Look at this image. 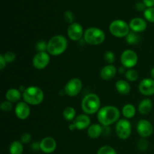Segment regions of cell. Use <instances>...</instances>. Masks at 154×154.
<instances>
[{
	"label": "cell",
	"instance_id": "cell-1",
	"mask_svg": "<svg viewBox=\"0 0 154 154\" xmlns=\"http://www.w3.org/2000/svg\"><path fill=\"white\" fill-rule=\"evenodd\" d=\"M120 110L113 105H106L100 108L97 113V119L102 126H109L120 120Z\"/></svg>",
	"mask_w": 154,
	"mask_h": 154
},
{
	"label": "cell",
	"instance_id": "cell-2",
	"mask_svg": "<svg viewBox=\"0 0 154 154\" xmlns=\"http://www.w3.org/2000/svg\"><path fill=\"white\" fill-rule=\"evenodd\" d=\"M68 41L63 35H57L48 42V53L51 56H60L66 51Z\"/></svg>",
	"mask_w": 154,
	"mask_h": 154
},
{
	"label": "cell",
	"instance_id": "cell-3",
	"mask_svg": "<svg viewBox=\"0 0 154 154\" xmlns=\"http://www.w3.org/2000/svg\"><path fill=\"white\" fill-rule=\"evenodd\" d=\"M81 108L86 114H94L101 108V101L99 96L95 93L86 95L81 102Z\"/></svg>",
	"mask_w": 154,
	"mask_h": 154
},
{
	"label": "cell",
	"instance_id": "cell-4",
	"mask_svg": "<svg viewBox=\"0 0 154 154\" xmlns=\"http://www.w3.org/2000/svg\"><path fill=\"white\" fill-rule=\"evenodd\" d=\"M22 95L24 102L30 105H40L45 98L43 90L35 86H31L26 88Z\"/></svg>",
	"mask_w": 154,
	"mask_h": 154
},
{
	"label": "cell",
	"instance_id": "cell-5",
	"mask_svg": "<svg viewBox=\"0 0 154 154\" xmlns=\"http://www.w3.org/2000/svg\"><path fill=\"white\" fill-rule=\"evenodd\" d=\"M84 42L90 45H99L105 40L103 30L97 27H90L84 31Z\"/></svg>",
	"mask_w": 154,
	"mask_h": 154
},
{
	"label": "cell",
	"instance_id": "cell-6",
	"mask_svg": "<svg viewBox=\"0 0 154 154\" xmlns=\"http://www.w3.org/2000/svg\"><path fill=\"white\" fill-rule=\"evenodd\" d=\"M110 32L117 38H126L130 32L129 26L123 20H115L112 21L109 26Z\"/></svg>",
	"mask_w": 154,
	"mask_h": 154
},
{
	"label": "cell",
	"instance_id": "cell-7",
	"mask_svg": "<svg viewBox=\"0 0 154 154\" xmlns=\"http://www.w3.org/2000/svg\"><path fill=\"white\" fill-rule=\"evenodd\" d=\"M115 131L116 134L120 139H128L132 133L131 123L126 119H120L116 123Z\"/></svg>",
	"mask_w": 154,
	"mask_h": 154
},
{
	"label": "cell",
	"instance_id": "cell-8",
	"mask_svg": "<svg viewBox=\"0 0 154 154\" xmlns=\"http://www.w3.org/2000/svg\"><path fill=\"white\" fill-rule=\"evenodd\" d=\"M83 88V83L81 79L74 78L69 80L64 87V92L69 97H75L81 93Z\"/></svg>",
	"mask_w": 154,
	"mask_h": 154
},
{
	"label": "cell",
	"instance_id": "cell-9",
	"mask_svg": "<svg viewBox=\"0 0 154 154\" xmlns=\"http://www.w3.org/2000/svg\"><path fill=\"white\" fill-rule=\"evenodd\" d=\"M138 57L136 53L132 50H126L120 56V62L123 66L127 69H132L137 65Z\"/></svg>",
	"mask_w": 154,
	"mask_h": 154
},
{
	"label": "cell",
	"instance_id": "cell-10",
	"mask_svg": "<svg viewBox=\"0 0 154 154\" xmlns=\"http://www.w3.org/2000/svg\"><path fill=\"white\" fill-rule=\"evenodd\" d=\"M51 57L48 52H38L32 59V65L36 69L42 70L49 65Z\"/></svg>",
	"mask_w": 154,
	"mask_h": 154
},
{
	"label": "cell",
	"instance_id": "cell-11",
	"mask_svg": "<svg viewBox=\"0 0 154 154\" xmlns=\"http://www.w3.org/2000/svg\"><path fill=\"white\" fill-rule=\"evenodd\" d=\"M137 132L141 138H147L150 137L153 132V127L152 123L147 120H140L137 123Z\"/></svg>",
	"mask_w": 154,
	"mask_h": 154
},
{
	"label": "cell",
	"instance_id": "cell-12",
	"mask_svg": "<svg viewBox=\"0 0 154 154\" xmlns=\"http://www.w3.org/2000/svg\"><path fill=\"white\" fill-rule=\"evenodd\" d=\"M67 33L69 38L72 41H75V42L81 40L82 37H84V29H83L82 26L76 22L69 24L67 29Z\"/></svg>",
	"mask_w": 154,
	"mask_h": 154
},
{
	"label": "cell",
	"instance_id": "cell-13",
	"mask_svg": "<svg viewBox=\"0 0 154 154\" xmlns=\"http://www.w3.org/2000/svg\"><path fill=\"white\" fill-rule=\"evenodd\" d=\"M140 93L146 96H150L154 94V80L150 78H145L140 82L138 86Z\"/></svg>",
	"mask_w": 154,
	"mask_h": 154
},
{
	"label": "cell",
	"instance_id": "cell-14",
	"mask_svg": "<svg viewBox=\"0 0 154 154\" xmlns=\"http://www.w3.org/2000/svg\"><path fill=\"white\" fill-rule=\"evenodd\" d=\"M41 150L45 153H52L57 148V141L52 137H45L40 141Z\"/></svg>",
	"mask_w": 154,
	"mask_h": 154
},
{
	"label": "cell",
	"instance_id": "cell-15",
	"mask_svg": "<svg viewBox=\"0 0 154 154\" xmlns=\"http://www.w3.org/2000/svg\"><path fill=\"white\" fill-rule=\"evenodd\" d=\"M30 110L29 105L25 102H18L15 108V114L17 117L20 120H26L28 118L30 115Z\"/></svg>",
	"mask_w": 154,
	"mask_h": 154
},
{
	"label": "cell",
	"instance_id": "cell-16",
	"mask_svg": "<svg viewBox=\"0 0 154 154\" xmlns=\"http://www.w3.org/2000/svg\"><path fill=\"white\" fill-rule=\"evenodd\" d=\"M129 28L132 32L136 33L142 32L145 31L147 27L146 20L141 17H135L130 20L129 23Z\"/></svg>",
	"mask_w": 154,
	"mask_h": 154
},
{
	"label": "cell",
	"instance_id": "cell-17",
	"mask_svg": "<svg viewBox=\"0 0 154 154\" xmlns=\"http://www.w3.org/2000/svg\"><path fill=\"white\" fill-rule=\"evenodd\" d=\"M75 126V129L78 130H83V129H88L89 126H90L91 120L89 116L86 114H80L75 117V120L72 123Z\"/></svg>",
	"mask_w": 154,
	"mask_h": 154
},
{
	"label": "cell",
	"instance_id": "cell-18",
	"mask_svg": "<svg viewBox=\"0 0 154 154\" xmlns=\"http://www.w3.org/2000/svg\"><path fill=\"white\" fill-rule=\"evenodd\" d=\"M117 70L114 65H108L102 69L100 72V77L105 81L113 79L117 75Z\"/></svg>",
	"mask_w": 154,
	"mask_h": 154
},
{
	"label": "cell",
	"instance_id": "cell-19",
	"mask_svg": "<svg viewBox=\"0 0 154 154\" xmlns=\"http://www.w3.org/2000/svg\"><path fill=\"white\" fill-rule=\"evenodd\" d=\"M103 134V126L101 124L94 123L90 125L87 129V135L92 139H96Z\"/></svg>",
	"mask_w": 154,
	"mask_h": 154
},
{
	"label": "cell",
	"instance_id": "cell-20",
	"mask_svg": "<svg viewBox=\"0 0 154 154\" xmlns=\"http://www.w3.org/2000/svg\"><path fill=\"white\" fill-rule=\"evenodd\" d=\"M153 108V102L151 99L146 98L142 99L138 105V111L142 115H147L150 114Z\"/></svg>",
	"mask_w": 154,
	"mask_h": 154
},
{
	"label": "cell",
	"instance_id": "cell-21",
	"mask_svg": "<svg viewBox=\"0 0 154 154\" xmlns=\"http://www.w3.org/2000/svg\"><path fill=\"white\" fill-rule=\"evenodd\" d=\"M115 87L117 91L121 95H127L131 90V86L125 80H119L116 82Z\"/></svg>",
	"mask_w": 154,
	"mask_h": 154
},
{
	"label": "cell",
	"instance_id": "cell-22",
	"mask_svg": "<svg viewBox=\"0 0 154 154\" xmlns=\"http://www.w3.org/2000/svg\"><path fill=\"white\" fill-rule=\"evenodd\" d=\"M21 96H23V95L21 94L20 91L18 89L16 88L9 89L6 92L5 94L6 99L8 101H9V102H12V103L18 102L21 99Z\"/></svg>",
	"mask_w": 154,
	"mask_h": 154
},
{
	"label": "cell",
	"instance_id": "cell-23",
	"mask_svg": "<svg viewBox=\"0 0 154 154\" xmlns=\"http://www.w3.org/2000/svg\"><path fill=\"white\" fill-rule=\"evenodd\" d=\"M122 114L126 119H131L135 117L136 109L132 104H126L122 108Z\"/></svg>",
	"mask_w": 154,
	"mask_h": 154
},
{
	"label": "cell",
	"instance_id": "cell-24",
	"mask_svg": "<svg viewBox=\"0 0 154 154\" xmlns=\"http://www.w3.org/2000/svg\"><path fill=\"white\" fill-rule=\"evenodd\" d=\"M9 153L10 154H23V144L20 141H13L9 147Z\"/></svg>",
	"mask_w": 154,
	"mask_h": 154
},
{
	"label": "cell",
	"instance_id": "cell-25",
	"mask_svg": "<svg viewBox=\"0 0 154 154\" xmlns=\"http://www.w3.org/2000/svg\"><path fill=\"white\" fill-rule=\"evenodd\" d=\"M63 117L66 121H72L75 119V116H76V111L73 107H66L64 109L63 113Z\"/></svg>",
	"mask_w": 154,
	"mask_h": 154
},
{
	"label": "cell",
	"instance_id": "cell-26",
	"mask_svg": "<svg viewBox=\"0 0 154 154\" xmlns=\"http://www.w3.org/2000/svg\"><path fill=\"white\" fill-rule=\"evenodd\" d=\"M141 41V37L134 32H130L126 37V43L130 45H135L138 44Z\"/></svg>",
	"mask_w": 154,
	"mask_h": 154
},
{
	"label": "cell",
	"instance_id": "cell-27",
	"mask_svg": "<svg viewBox=\"0 0 154 154\" xmlns=\"http://www.w3.org/2000/svg\"><path fill=\"white\" fill-rule=\"evenodd\" d=\"M125 77H126V80L128 81H130V82H134V81H136L138 79V72L135 69H130L128 71H126V72L125 73Z\"/></svg>",
	"mask_w": 154,
	"mask_h": 154
},
{
	"label": "cell",
	"instance_id": "cell-28",
	"mask_svg": "<svg viewBox=\"0 0 154 154\" xmlns=\"http://www.w3.org/2000/svg\"><path fill=\"white\" fill-rule=\"evenodd\" d=\"M144 17L148 22L154 23V7L147 8L144 11Z\"/></svg>",
	"mask_w": 154,
	"mask_h": 154
},
{
	"label": "cell",
	"instance_id": "cell-29",
	"mask_svg": "<svg viewBox=\"0 0 154 154\" xmlns=\"http://www.w3.org/2000/svg\"><path fill=\"white\" fill-rule=\"evenodd\" d=\"M97 154H117V153L114 150V148H113L111 146L105 145L99 149Z\"/></svg>",
	"mask_w": 154,
	"mask_h": 154
},
{
	"label": "cell",
	"instance_id": "cell-30",
	"mask_svg": "<svg viewBox=\"0 0 154 154\" xmlns=\"http://www.w3.org/2000/svg\"><path fill=\"white\" fill-rule=\"evenodd\" d=\"M138 148L140 151L144 152L148 149L149 147V141H147V138H141L139 141H138Z\"/></svg>",
	"mask_w": 154,
	"mask_h": 154
},
{
	"label": "cell",
	"instance_id": "cell-31",
	"mask_svg": "<svg viewBox=\"0 0 154 154\" xmlns=\"http://www.w3.org/2000/svg\"><path fill=\"white\" fill-rule=\"evenodd\" d=\"M35 49L38 52H48V43L45 41H39L36 43Z\"/></svg>",
	"mask_w": 154,
	"mask_h": 154
},
{
	"label": "cell",
	"instance_id": "cell-32",
	"mask_svg": "<svg viewBox=\"0 0 154 154\" xmlns=\"http://www.w3.org/2000/svg\"><path fill=\"white\" fill-rule=\"evenodd\" d=\"M104 58H105V61L109 65H112L114 63V61H115V55H114V54L112 51H106L105 56H104Z\"/></svg>",
	"mask_w": 154,
	"mask_h": 154
},
{
	"label": "cell",
	"instance_id": "cell-33",
	"mask_svg": "<svg viewBox=\"0 0 154 154\" xmlns=\"http://www.w3.org/2000/svg\"><path fill=\"white\" fill-rule=\"evenodd\" d=\"M64 20L66 22H67L68 23L72 24L74 23V20H75V14L72 11H66L64 12Z\"/></svg>",
	"mask_w": 154,
	"mask_h": 154
},
{
	"label": "cell",
	"instance_id": "cell-34",
	"mask_svg": "<svg viewBox=\"0 0 154 154\" xmlns=\"http://www.w3.org/2000/svg\"><path fill=\"white\" fill-rule=\"evenodd\" d=\"M0 108H1L2 111H4V112H9V111H11L12 108H13V104H12V102H9V101L8 100L4 101V102H2L1 103Z\"/></svg>",
	"mask_w": 154,
	"mask_h": 154
},
{
	"label": "cell",
	"instance_id": "cell-35",
	"mask_svg": "<svg viewBox=\"0 0 154 154\" xmlns=\"http://www.w3.org/2000/svg\"><path fill=\"white\" fill-rule=\"evenodd\" d=\"M3 57H4L5 60L7 63H13L15 60H16V55H15L14 53L11 52V51H8L5 54H3Z\"/></svg>",
	"mask_w": 154,
	"mask_h": 154
},
{
	"label": "cell",
	"instance_id": "cell-36",
	"mask_svg": "<svg viewBox=\"0 0 154 154\" xmlns=\"http://www.w3.org/2000/svg\"><path fill=\"white\" fill-rule=\"evenodd\" d=\"M32 141V135L29 133H23L20 138V141L23 144H29Z\"/></svg>",
	"mask_w": 154,
	"mask_h": 154
},
{
	"label": "cell",
	"instance_id": "cell-37",
	"mask_svg": "<svg viewBox=\"0 0 154 154\" xmlns=\"http://www.w3.org/2000/svg\"><path fill=\"white\" fill-rule=\"evenodd\" d=\"M146 8H147V7H146L145 5L144 4L143 2H137L135 4V9L138 11H144L146 10Z\"/></svg>",
	"mask_w": 154,
	"mask_h": 154
},
{
	"label": "cell",
	"instance_id": "cell-38",
	"mask_svg": "<svg viewBox=\"0 0 154 154\" xmlns=\"http://www.w3.org/2000/svg\"><path fill=\"white\" fill-rule=\"evenodd\" d=\"M6 63H7V62L5 60L3 54L0 55V69L1 70H3L6 67Z\"/></svg>",
	"mask_w": 154,
	"mask_h": 154
},
{
	"label": "cell",
	"instance_id": "cell-39",
	"mask_svg": "<svg viewBox=\"0 0 154 154\" xmlns=\"http://www.w3.org/2000/svg\"><path fill=\"white\" fill-rule=\"evenodd\" d=\"M32 150H34V151H38L41 150V147H40V142H33L31 145Z\"/></svg>",
	"mask_w": 154,
	"mask_h": 154
},
{
	"label": "cell",
	"instance_id": "cell-40",
	"mask_svg": "<svg viewBox=\"0 0 154 154\" xmlns=\"http://www.w3.org/2000/svg\"><path fill=\"white\" fill-rule=\"evenodd\" d=\"M142 2L147 8L154 7V0H143Z\"/></svg>",
	"mask_w": 154,
	"mask_h": 154
},
{
	"label": "cell",
	"instance_id": "cell-41",
	"mask_svg": "<svg viewBox=\"0 0 154 154\" xmlns=\"http://www.w3.org/2000/svg\"><path fill=\"white\" fill-rule=\"evenodd\" d=\"M126 68L124 67V66H123V67H120V69H118V71H117V72H119V73L120 74H123V73H126Z\"/></svg>",
	"mask_w": 154,
	"mask_h": 154
},
{
	"label": "cell",
	"instance_id": "cell-42",
	"mask_svg": "<svg viewBox=\"0 0 154 154\" xmlns=\"http://www.w3.org/2000/svg\"><path fill=\"white\" fill-rule=\"evenodd\" d=\"M150 76H151L152 79L154 80V67L152 68L151 71H150Z\"/></svg>",
	"mask_w": 154,
	"mask_h": 154
},
{
	"label": "cell",
	"instance_id": "cell-43",
	"mask_svg": "<svg viewBox=\"0 0 154 154\" xmlns=\"http://www.w3.org/2000/svg\"><path fill=\"white\" fill-rule=\"evenodd\" d=\"M69 129H70L71 131H73V130H75V129H75V126H74L73 123H72V124L69 125Z\"/></svg>",
	"mask_w": 154,
	"mask_h": 154
}]
</instances>
